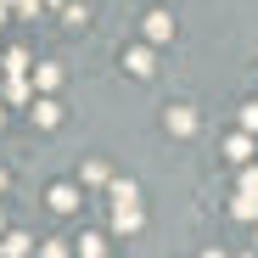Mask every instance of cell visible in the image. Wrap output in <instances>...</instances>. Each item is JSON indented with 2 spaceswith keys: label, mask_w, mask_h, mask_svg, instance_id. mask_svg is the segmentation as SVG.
<instances>
[{
  "label": "cell",
  "mask_w": 258,
  "mask_h": 258,
  "mask_svg": "<svg viewBox=\"0 0 258 258\" xmlns=\"http://www.w3.org/2000/svg\"><path fill=\"white\" fill-rule=\"evenodd\" d=\"M0 123H6V112H0Z\"/></svg>",
  "instance_id": "cell-26"
},
{
  "label": "cell",
  "mask_w": 258,
  "mask_h": 258,
  "mask_svg": "<svg viewBox=\"0 0 258 258\" xmlns=\"http://www.w3.org/2000/svg\"><path fill=\"white\" fill-rule=\"evenodd\" d=\"M107 191H112V202H141V191H135V180H112Z\"/></svg>",
  "instance_id": "cell-16"
},
{
  "label": "cell",
  "mask_w": 258,
  "mask_h": 258,
  "mask_svg": "<svg viewBox=\"0 0 258 258\" xmlns=\"http://www.w3.org/2000/svg\"><path fill=\"white\" fill-rule=\"evenodd\" d=\"M28 252H34V236H23V230L0 236V258H28Z\"/></svg>",
  "instance_id": "cell-4"
},
{
  "label": "cell",
  "mask_w": 258,
  "mask_h": 258,
  "mask_svg": "<svg viewBox=\"0 0 258 258\" xmlns=\"http://www.w3.org/2000/svg\"><path fill=\"white\" fill-rule=\"evenodd\" d=\"M28 68H34V62H28V51H17V45L0 56V73H6V79H28Z\"/></svg>",
  "instance_id": "cell-6"
},
{
  "label": "cell",
  "mask_w": 258,
  "mask_h": 258,
  "mask_svg": "<svg viewBox=\"0 0 258 258\" xmlns=\"http://www.w3.org/2000/svg\"><path fill=\"white\" fill-rule=\"evenodd\" d=\"M202 258H225V252H219V247H213V252H202Z\"/></svg>",
  "instance_id": "cell-21"
},
{
  "label": "cell",
  "mask_w": 258,
  "mask_h": 258,
  "mask_svg": "<svg viewBox=\"0 0 258 258\" xmlns=\"http://www.w3.org/2000/svg\"><path fill=\"white\" fill-rule=\"evenodd\" d=\"M174 39V17L168 12H146V45H168Z\"/></svg>",
  "instance_id": "cell-2"
},
{
  "label": "cell",
  "mask_w": 258,
  "mask_h": 258,
  "mask_svg": "<svg viewBox=\"0 0 258 258\" xmlns=\"http://www.w3.org/2000/svg\"><path fill=\"white\" fill-rule=\"evenodd\" d=\"M39 6H62V0H39Z\"/></svg>",
  "instance_id": "cell-23"
},
{
  "label": "cell",
  "mask_w": 258,
  "mask_h": 258,
  "mask_svg": "<svg viewBox=\"0 0 258 258\" xmlns=\"http://www.w3.org/2000/svg\"><path fill=\"white\" fill-rule=\"evenodd\" d=\"M34 84H39V90H56V84H62V68H56V62H39V68H34Z\"/></svg>",
  "instance_id": "cell-11"
},
{
  "label": "cell",
  "mask_w": 258,
  "mask_h": 258,
  "mask_svg": "<svg viewBox=\"0 0 258 258\" xmlns=\"http://www.w3.org/2000/svg\"><path fill=\"white\" fill-rule=\"evenodd\" d=\"M34 123H39V129H56V123H62V107H56L51 96H45V101H34Z\"/></svg>",
  "instance_id": "cell-9"
},
{
  "label": "cell",
  "mask_w": 258,
  "mask_h": 258,
  "mask_svg": "<svg viewBox=\"0 0 258 258\" xmlns=\"http://www.w3.org/2000/svg\"><path fill=\"white\" fill-rule=\"evenodd\" d=\"M0 236H6V213H0Z\"/></svg>",
  "instance_id": "cell-24"
},
{
  "label": "cell",
  "mask_w": 258,
  "mask_h": 258,
  "mask_svg": "<svg viewBox=\"0 0 258 258\" xmlns=\"http://www.w3.org/2000/svg\"><path fill=\"white\" fill-rule=\"evenodd\" d=\"M241 135H258V101L241 107Z\"/></svg>",
  "instance_id": "cell-17"
},
{
  "label": "cell",
  "mask_w": 258,
  "mask_h": 258,
  "mask_svg": "<svg viewBox=\"0 0 258 258\" xmlns=\"http://www.w3.org/2000/svg\"><path fill=\"white\" fill-rule=\"evenodd\" d=\"M0 191H6V168H0Z\"/></svg>",
  "instance_id": "cell-22"
},
{
  "label": "cell",
  "mask_w": 258,
  "mask_h": 258,
  "mask_svg": "<svg viewBox=\"0 0 258 258\" xmlns=\"http://www.w3.org/2000/svg\"><path fill=\"white\" fill-rule=\"evenodd\" d=\"M123 68L135 73V79H152V68H157V56H152V45H129V51H123Z\"/></svg>",
  "instance_id": "cell-3"
},
{
  "label": "cell",
  "mask_w": 258,
  "mask_h": 258,
  "mask_svg": "<svg viewBox=\"0 0 258 258\" xmlns=\"http://www.w3.org/2000/svg\"><path fill=\"white\" fill-rule=\"evenodd\" d=\"M230 213H236L241 225H252V219H258V197H247V191H236V202H230Z\"/></svg>",
  "instance_id": "cell-10"
},
{
  "label": "cell",
  "mask_w": 258,
  "mask_h": 258,
  "mask_svg": "<svg viewBox=\"0 0 258 258\" xmlns=\"http://www.w3.org/2000/svg\"><path fill=\"white\" fill-rule=\"evenodd\" d=\"M168 135H197V112L191 107H168Z\"/></svg>",
  "instance_id": "cell-8"
},
{
  "label": "cell",
  "mask_w": 258,
  "mask_h": 258,
  "mask_svg": "<svg viewBox=\"0 0 258 258\" xmlns=\"http://www.w3.org/2000/svg\"><path fill=\"white\" fill-rule=\"evenodd\" d=\"M45 202H51L56 213H73V208H79V185H68V180H62V185H51V191H45Z\"/></svg>",
  "instance_id": "cell-5"
},
{
  "label": "cell",
  "mask_w": 258,
  "mask_h": 258,
  "mask_svg": "<svg viewBox=\"0 0 258 258\" xmlns=\"http://www.w3.org/2000/svg\"><path fill=\"white\" fill-rule=\"evenodd\" d=\"M0 17H6V0H0Z\"/></svg>",
  "instance_id": "cell-25"
},
{
  "label": "cell",
  "mask_w": 258,
  "mask_h": 258,
  "mask_svg": "<svg viewBox=\"0 0 258 258\" xmlns=\"http://www.w3.org/2000/svg\"><path fill=\"white\" fill-rule=\"evenodd\" d=\"M62 12H68V23H73V28L90 23V6H84V0H62Z\"/></svg>",
  "instance_id": "cell-15"
},
{
  "label": "cell",
  "mask_w": 258,
  "mask_h": 258,
  "mask_svg": "<svg viewBox=\"0 0 258 258\" xmlns=\"http://www.w3.org/2000/svg\"><path fill=\"white\" fill-rule=\"evenodd\" d=\"M241 191H247V197H258V168H252V163L241 168Z\"/></svg>",
  "instance_id": "cell-19"
},
{
  "label": "cell",
  "mask_w": 258,
  "mask_h": 258,
  "mask_svg": "<svg viewBox=\"0 0 258 258\" xmlns=\"http://www.w3.org/2000/svg\"><path fill=\"white\" fill-rule=\"evenodd\" d=\"M28 96H34V84H28V79H6V101H12V107H23Z\"/></svg>",
  "instance_id": "cell-13"
},
{
  "label": "cell",
  "mask_w": 258,
  "mask_h": 258,
  "mask_svg": "<svg viewBox=\"0 0 258 258\" xmlns=\"http://www.w3.org/2000/svg\"><path fill=\"white\" fill-rule=\"evenodd\" d=\"M39 258H73V252H68V241H45V247H39Z\"/></svg>",
  "instance_id": "cell-20"
},
{
  "label": "cell",
  "mask_w": 258,
  "mask_h": 258,
  "mask_svg": "<svg viewBox=\"0 0 258 258\" xmlns=\"http://www.w3.org/2000/svg\"><path fill=\"white\" fill-rule=\"evenodd\" d=\"M146 219H141V202H112V230L118 236H135Z\"/></svg>",
  "instance_id": "cell-1"
},
{
  "label": "cell",
  "mask_w": 258,
  "mask_h": 258,
  "mask_svg": "<svg viewBox=\"0 0 258 258\" xmlns=\"http://www.w3.org/2000/svg\"><path fill=\"white\" fill-rule=\"evenodd\" d=\"M225 157H230L236 168H247V163H252V135H230V141H225Z\"/></svg>",
  "instance_id": "cell-7"
},
{
  "label": "cell",
  "mask_w": 258,
  "mask_h": 258,
  "mask_svg": "<svg viewBox=\"0 0 258 258\" xmlns=\"http://www.w3.org/2000/svg\"><path fill=\"white\" fill-rule=\"evenodd\" d=\"M6 12H23V17H39V0H6Z\"/></svg>",
  "instance_id": "cell-18"
},
{
  "label": "cell",
  "mask_w": 258,
  "mask_h": 258,
  "mask_svg": "<svg viewBox=\"0 0 258 258\" xmlns=\"http://www.w3.org/2000/svg\"><path fill=\"white\" fill-rule=\"evenodd\" d=\"M79 258H107V236H79Z\"/></svg>",
  "instance_id": "cell-12"
},
{
  "label": "cell",
  "mask_w": 258,
  "mask_h": 258,
  "mask_svg": "<svg viewBox=\"0 0 258 258\" xmlns=\"http://www.w3.org/2000/svg\"><path fill=\"white\" fill-rule=\"evenodd\" d=\"M84 185H112V174H107V163H84V174H79Z\"/></svg>",
  "instance_id": "cell-14"
},
{
  "label": "cell",
  "mask_w": 258,
  "mask_h": 258,
  "mask_svg": "<svg viewBox=\"0 0 258 258\" xmlns=\"http://www.w3.org/2000/svg\"><path fill=\"white\" fill-rule=\"evenodd\" d=\"M241 258H252V252H241Z\"/></svg>",
  "instance_id": "cell-27"
}]
</instances>
